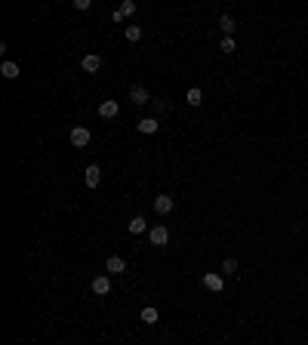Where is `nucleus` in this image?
Wrapping results in <instances>:
<instances>
[{
    "mask_svg": "<svg viewBox=\"0 0 308 345\" xmlns=\"http://www.w3.org/2000/svg\"><path fill=\"white\" fill-rule=\"evenodd\" d=\"M68 142H71V148H87L89 142H93V133H89L87 127H74L71 136H68Z\"/></svg>",
    "mask_w": 308,
    "mask_h": 345,
    "instance_id": "f257e3e1",
    "label": "nucleus"
},
{
    "mask_svg": "<svg viewBox=\"0 0 308 345\" xmlns=\"http://www.w3.org/2000/svg\"><path fill=\"white\" fill-rule=\"evenodd\" d=\"M148 240H151V247H166V243H170V228H166V225H154V228L148 231Z\"/></svg>",
    "mask_w": 308,
    "mask_h": 345,
    "instance_id": "f03ea898",
    "label": "nucleus"
},
{
    "mask_svg": "<svg viewBox=\"0 0 308 345\" xmlns=\"http://www.w3.org/2000/svg\"><path fill=\"white\" fill-rule=\"evenodd\" d=\"M204 287L210 293H222V290H225V277H222L219 271H206L204 274Z\"/></svg>",
    "mask_w": 308,
    "mask_h": 345,
    "instance_id": "7ed1b4c3",
    "label": "nucleus"
},
{
    "mask_svg": "<svg viewBox=\"0 0 308 345\" xmlns=\"http://www.w3.org/2000/svg\"><path fill=\"white\" fill-rule=\"evenodd\" d=\"M89 290H93L96 296H108V293H111V277H108V274H96L93 284H89Z\"/></svg>",
    "mask_w": 308,
    "mask_h": 345,
    "instance_id": "20e7f679",
    "label": "nucleus"
},
{
    "mask_svg": "<svg viewBox=\"0 0 308 345\" xmlns=\"http://www.w3.org/2000/svg\"><path fill=\"white\" fill-rule=\"evenodd\" d=\"M173 207H176V200H173L170 195H157V197H154V213H157V216H170Z\"/></svg>",
    "mask_w": 308,
    "mask_h": 345,
    "instance_id": "39448f33",
    "label": "nucleus"
},
{
    "mask_svg": "<svg viewBox=\"0 0 308 345\" xmlns=\"http://www.w3.org/2000/svg\"><path fill=\"white\" fill-rule=\"evenodd\" d=\"M130 102L142 108V105H148V102H151V96H148V90H145V87H139V83H132V87H130Z\"/></svg>",
    "mask_w": 308,
    "mask_h": 345,
    "instance_id": "423d86ee",
    "label": "nucleus"
},
{
    "mask_svg": "<svg viewBox=\"0 0 308 345\" xmlns=\"http://www.w3.org/2000/svg\"><path fill=\"white\" fill-rule=\"evenodd\" d=\"M117 114H120L117 99H105V102L99 105V117H105V120H111V117H117Z\"/></svg>",
    "mask_w": 308,
    "mask_h": 345,
    "instance_id": "0eeeda50",
    "label": "nucleus"
},
{
    "mask_svg": "<svg viewBox=\"0 0 308 345\" xmlns=\"http://www.w3.org/2000/svg\"><path fill=\"white\" fill-rule=\"evenodd\" d=\"M83 71H87V74H99V71H102V56H99V53H89V56H83Z\"/></svg>",
    "mask_w": 308,
    "mask_h": 345,
    "instance_id": "6e6552de",
    "label": "nucleus"
},
{
    "mask_svg": "<svg viewBox=\"0 0 308 345\" xmlns=\"http://www.w3.org/2000/svg\"><path fill=\"white\" fill-rule=\"evenodd\" d=\"M83 182H87V188H96V185L102 182V170H99L96 164H89L87 170H83Z\"/></svg>",
    "mask_w": 308,
    "mask_h": 345,
    "instance_id": "1a4fd4ad",
    "label": "nucleus"
},
{
    "mask_svg": "<svg viewBox=\"0 0 308 345\" xmlns=\"http://www.w3.org/2000/svg\"><path fill=\"white\" fill-rule=\"evenodd\" d=\"M136 127H139V133H142V136H151V133L161 130V120H157V117H142Z\"/></svg>",
    "mask_w": 308,
    "mask_h": 345,
    "instance_id": "9d476101",
    "label": "nucleus"
},
{
    "mask_svg": "<svg viewBox=\"0 0 308 345\" xmlns=\"http://www.w3.org/2000/svg\"><path fill=\"white\" fill-rule=\"evenodd\" d=\"M105 271L108 274H123V271H127V262H123L120 256H108L105 259Z\"/></svg>",
    "mask_w": 308,
    "mask_h": 345,
    "instance_id": "9b49d317",
    "label": "nucleus"
},
{
    "mask_svg": "<svg viewBox=\"0 0 308 345\" xmlns=\"http://www.w3.org/2000/svg\"><path fill=\"white\" fill-rule=\"evenodd\" d=\"M219 28L222 31H225V37H235V31H237V19H235V15H222V19H219Z\"/></svg>",
    "mask_w": 308,
    "mask_h": 345,
    "instance_id": "f8f14e48",
    "label": "nucleus"
},
{
    "mask_svg": "<svg viewBox=\"0 0 308 345\" xmlns=\"http://www.w3.org/2000/svg\"><path fill=\"white\" fill-rule=\"evenodd\" d=\"M127 231H130V234H145V231H148V222H145L142 216H132L130 225H127Z\"/></svg>",
    "mask_w": 308,
    "mask_h": 345,
    "instance_id": "ddd939ff",
    "label": "nucleus"
},
{
    "mask_svg": "<svg viewBox=\"0 0 308 345\" xmlns=\"http://www.w3.org/2000/svg\"><path fill=\"white\" fill-rule=\"evenodd\" d=\"M185 102H188L191 108H197V105H201V102H204V92H201V87H191V90L185 92Z\"/></svg>",
    "mask_w": 308,
    "mask_h": 345,
    "instance_id": "4468645a",
    "label": "nucleus"
},
{
    "mask_svg": "<svg viewBox=\"0 0 308 345\" xmlns=\"http://www.w3.org/2000/svg\"><path fill=\"white\" fill-rule=\"evenodd\" d=\"M157 321H161V311L154 305H145L142 308V324H157Z\"/></svg>",
    "mask_w": 308,
    "mask_h": 345,
    "instance_id": "2eb2a0df",
    "label": "nucleus"
},
{
    "mask_svg": "<svg viewBox=\"0 0 308 345\" xmlns=\"http://www.w3.org/2000/svg\"><path fill=\"white\" fill-rule=\"evenodd\" d=\"M0 74H3L6 80H15V77H19V65H15V62H3V65H0Z\"/></svg>",
    "mask_w": 308,
    "mask_h": 345,
    "instance_id": "dca6fc26",
    "label": "nucleus"
},
{
    "mask_svg": "<svg viewBox=\"0 0 308 345\" xmlns=\"http://www.w3.org/2000/svg\"><path fill=\"white\" fill-rule=\"evenodd\" d=\"M127 40H130V44L142 40V25H127Z\"/></svg>",
    "mask_w": 308,
    "mask_h": 345,
    "instance_id": "f3484780",
    "label": "nucleus"
},
{
    "mask_svg": "<svg viewBox=\"0 0 308 345\" xmlns=\"http://www.w3.org/2000/svg\"><path fill=\"white\" fill-rule=\"evenodd\" d=\"M237 271H240L237 259H225V262H222V274H237Z\"/></svg>",
    "mask_w": 308,
    "mask_h": 345,
    "instance_id": "a211bd4d",
    "label": "nucleus"
},
{
    "mask_svg": "<svg viewBox=\"0 0 308 345\" xmlns=\"http://www.w3.org/2000/svg\"><path fill=\"white\" fill-rule=\"evenodd\" d=\"M117 10H120V15H123V19H127V15H132V13L139 10V6H136V0H123V3L117 6Z\"/></svg>",
    "mask_w": 308,
    "mask_h": 345,
    "instance_id": "6ab92c4d",
    "label": "nucleus"
},
{
    "mask_svg": "<svg viewBox=\"0 0 308 345\" xmlns=\"http://www.w3.org/2000/svg\"><path fill=\"white\" fill-rule=\"evenodd\" d=\"M219 49H222V53H235V49H237L235 37H222V40H219Z\"/></svg>",
    "mask_w": 308,
    "mask_h": 345,
    "instance_id": "aec40b11",
    "label": "nucleus"
},
{
    "mask_svg": "<svg viewBox=\"0 0 308 345\" xmlns=\"http://www.w3.org/2000/svg\"><path fill=\"white\" fill-rule=\"evenodd\" d=\"M170 111V102H163V99H157L154 102V114H166Z\"/></svg>",
    "mask_w": 308,
    "mask_h": 345,
    "instance_id": "412c9836",
    "label": "nucleus"
},
{
    "mask_svg": "<svg viewBox=\"0 0 308 345\" xmlns=\"http://www.w3.org/2000/svg\"><path fill=\"white\" fill-rule=\"evenodd\" d=\"M89 6H93L89 0H74V10H80V13H83V10H89Z\"/></svg>",
    "mask_w": 308,
    "mask_h": 345,
    "instance_id": "4be33fe9",
    "label": "nucleus"
}]
</instances>
